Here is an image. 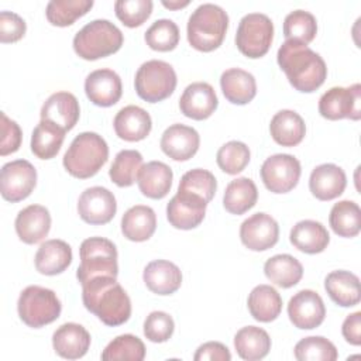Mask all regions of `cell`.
<instances>
[{"instance_id": "obj_1", "label": "cell", "mask_w": 361, "mask_h": 361, "mask_svg": "<svg viewBox=\"0 0 361 361\" xmlns=\"http://www.w3.org/2000/svg\"><path fill=\"white\" fill-rule=\"evenodd\" d=\"M82 300L106 326L124 324L131 316V300L114 276L100 275L83 282Z\"/></svg>"}, {"instance_id": "obj_2", "label": "cell", "mask_w": 361, "mask_h": 361, "mask_svg": "<svg viewBox=\"0 0 361 361\" xmlns=\"http://www.w3.org/2000/svg\"><path fill=\"white\" fill-rule=\"evenodd\" d=\"M276 59L289 83L302 93L317 90L326 80V62L305 44L286 39L279 47Z\"/></svg>"}, {"instance_id": "obj_3", "label": "cell", "mask_w": 361, "mask_h": 361, "mask_svg": "<svg viewBox=\"0 0 361 361\" xmlns=\"http://www.w3.org/2000/svg\"><path fill=\"white\" fill-rule=\"evenodd\" d=\"M109 147L102 135L92 131L80 133L73 138L63 155V166L78 179L94 176L107 162Z\"/></svg>"}, {"instance_id": "obj_4", "label": "cell", "mask_w": 361, "mask_h": 361, "mask_svg": "<svg viewBox=\"0 0 361 361\" xmlns=\"http://www.w3.org/2000/svg\"><path fill=\"white\" fill-rule=\"evenodd\" d=\"M228 16L217 4H200L188 20V41L192 48L210 52L217 49L226 37Z\"/></svg>"}, {"instance_id": "obj_5", "label": "cell", "mask_w": 361, "mask_h": 361, "mask_svg": "<svg viewBox=\"0 0 361 361\" xmlns=\"http://www.w3.org/2000/svg\"><path fill=\"white\" fill-rule=\"evenodd\" d=\"M124 42L123 32L109 20H93L73 37L76 55L86 61H96L116 54Z\"/></svg>"}, {"instance_id": "obj_6", "label": "cell", "mask_w": 361, "mask_h": 361, "mask_svg": "<svg viewBox=\"0 0 361 361\" xmlns=\"http://www.w3.org/2000/svg\"><path fill=\"white\" fill-rule=\"evenodd\" d=\"M80 265L76 271V278L80 285L94 276L107 275L117 278V248L103 237H90L82 241L79 248Z\"/></svg>"}, {"instance_id": "obj_7", "label": "cell", "mask_w": 361, "mask_h": 361, "mask_svg": "<svg viewBox=\"0 0 361 361\" xmlns=\"http://www.w3.org/2000/svg\"><path fill=\"white\" fill-rule=\"evenodd\" d=\"M17 310L23 323L28 327L39 329L59 317L62 305L52 289L31 285L20 293Z\"/></svg>"}, {"instance_id": "obj_8", "label": "cell", "mask_w": 361, "mask_h": 361, "mask_svg": "<svg viewBox=\"0 0 361 361\" xmlns=\"http://www.w3.org/2000/svg\"><path fill=\"white\" fill-rule=\"evenodd\" d=\"M134 85L137 94L142 100L158 103L173 93L176 87V73L168 62L151 59L138 68Z\"/></svg>"}, {"instance_id": "obj_9", "label": "cell", "mask_w": 361, "mask_h": 361, "mask_svg": "<svg viewBox=\"0 0 361 361\" xmlns=\"http://www.w3.org/2000/svg\"><path fill=\"white\" fill-rule=\"evenodd\" d=\"M272 39L274 24L267 14L250 13L240 20L235 45L243 55L251 59L264 56L269 51Z\"/></svg>"}, {"instance_id": "obj_10", "label": "cell", "mask_w": 361, "mask_h": 361, "mask_svg": "<svg viewBox=\"0 0 361 361\" xmlns=\"http://www.w3.org/2000/svg\"><path fill=\"white\" fill-rule=\"evenodd\" d=\"M300 162L289 154H275L268 157L261 165V179L272 193H288L299 182Z\"/></svg>"}, {"instance_id": "obj_11", "label": "cell", "mask_w": 361, "mask_h": 361, "mask_svg": "<svg viewBox=\"0 0 361 361\" xmlns=\"http://www.w3.org/2000/svg\"><path fill=\"white\" fill-rule=\"evenodd\" d=\"M361 86L354 83L350 87L334 86L324 92L319 100V113L327 120L361 117Z\"/></svg>"}, {"instance_id": "obj_12", "label": "cell", "mask_w": 361, "mask_h": 361, "mask_svg": "<svg viewBox=\"0 0 361 361\" xmlns=\"http://www.w3.org/2000/svg\"><path fill=\"white\" fill-rule=\"evenodd\" d=\"M37 185V169L27 159L7 162L0 173V192L3 199L16 203L31 195Z\"/></svg>"}, {"instance_id": "obj_13", "label": "cell", "mask_w": 361, "mask_h": 361, "mask_svg": "<svg viewBox=\"0 0 361 361\" xmlns=\"http://www.w3.org/2000/svg\"><path fill=\"white\" fill-rule=\"evenodd\" d=\"M288 316L295 327L312 330L323 323L326 317V306L317 292L302 289L289 299Z\"/></svg>"}, {"instance_id": "obj_14", "label": "cell", "mask_w": 361, "mask_h": 361, "mask_svg": "<svg viewBox=\"0 0 361 361\" xmlns=\"http://www.w3.org/2000/svg\"><path fill=\"white\" fill-rule=\"evenodd\" d=\"M117 212L114 195L103 186H92L82 192L78 200V213L85 223L106 224Z\"/></svg>"}, {"instance_id": "obj_15", "label": "cell", "mask_w": 361, "mask_h": 361, "mask_svg": "<svg viewBox=\"0 0 361 361\" xmlns=\"http://www.w3.org/2000/svg\"><path fill=\"white\" fill-rule=\"evenodd\" d=\"M206 206L207 202L202 197L178 190L166 204V219L175 228L192 230L203 221Z\"/></svg>"}, {"instance_id": "obj_16", "label": "cell", "mask_w": 361, "mask_h": 361, "mask_svg": "<svg viewBox=\"0 0 361 361\" xmlns=\"http://www.w3.org/2000/svg\"><path fill=\"white\" fill-rule=\"evenodd\" d=\"M240 238L248 250L265 251L278 243L279 226L269 214L255 213L241 223Z\"/></svg>"}, {"instance_id": "obj_17", "label": "cell", "mask_w": 361, "mask_h": 361, "mask_svg": "<svg viewBox=\"0 0 361 361\" xmlns=\"http://www.w3.org/2000/svg\"><path fill=\"white\" fill-rule=\"evenodd\" d=\"M219 106L216 92L206 82H193L183 90L179 99L180 113L192 120L209 118Z\"/></svg>"}, {"instance_id": "obj_18", "label": "cell", "mask_w": 361, "mask_h": 361, "mask_svg": "<svg viewBox=\"0 0 361 361\" xmlns=\"http://www.w3.org/2000/svg\"><path fill=\"white\" fill-rule=\"evenodd\" d=\"M85 93L93 104L110 107L116 104L123 94L121 79L111 69L93 71L86 76Z\"/></svg>"}, {"instance_id": "obj_19", "label": "cell", "mask_w": 361, "mask_h": 361, "mask_svg": "<svg viewBox=\"0 0 361 361\" xmlns=\"http://www.w3.org/2000/svg\"><path fill=\"white\" fill-rule=\"evenodd\" d=\"M159 145L164 154L173 161H188L197 152L200 137L193 127L176 123L162 133Z\"/></svg>"}, {"instance_id": "obj_20", "label": "cell", "mask_w": 361, "mask_h": 361, "mask_svg": "<svg viewBox=\"0 0 361 361\" xmlns=\"http://www.w3.org/2000/svg\"><path fill=\"white\" fill-rule=\"evenodd\" d=\"M16 233L25 244L42 241L51 230V214L41 204H30L18 212L16 217Z\"/></svg>"}, {"instance_id": "obj_21", "label": "cell", "mask_w": 361, "mask_h": 361, "mask_svg": "<svg viewBox=\"0 0 361 361\" xmlns=\"http://www.w3.org/2000/svg\"><path fill=\"white\" fill-rule=\"evenodd\" d=\"M52 347L59 357L78 360L87 353L90 347V334L78 323H65L54 331Z\"/></svg>"}, {"instance_id": "obj_22", "label": "cell", "mask_w": 361, "mask_h": 361, "mask_svg": "<svg viewBox=\"0 0 361 361\" xmlns=\"http://www.w3.org/2000/svg\"><path fill=\"white\" fill-rule=\"evenodd\" d=\"M347 185L344 171L334 164H322L316 166L309 178V189L312 195L323 202L338 197Z\"/></svg>"}, {"instance_id": "obj_23", "label": "cell", "mask_w": 361, "mask_h": 361, "mask_svg": "<svg viewBox=\"0 0 361 361\" xmlns=\"http://www.w3.org/2000/svg\"><path fill=\"white\" fill-rule=\"evenodd\" d=\"M113 127L118 138L130 142L144 140L152 128L151 116L140 106H126L116 114Z\"/></svg>"}, {"instance_id": "obj_24", "label": "cell", "mask_w": 361, "mask_h": 361, "mask_svg": "<svg viewBox=\"0 0 361 361\" xmlns=\"http://www.w3.org/2000/svg\"><path fill=\"white\" fill-rule=\"evenodd\" d=\"M142 279L145 286L157 295L165 296L175 293L182 283V272L171 261L155 259L144 268Z\"/></svg>"}, {"instance_id": "obj_25", "label": "cell", "mask_w": 361, "mask_h": 361, "mask_svg": "<svg viewBox=\"0 0 361 361\" xmlns=\"http://www.w3.org/2000/svg\"><path fill=\"white\" fill-rule=\"evenodd\" d=\"M79 116V102L69 92H56L51 94L41 107V120H49L65 131H69L76 126Z\"/></svg>"}, {"instance_id": "obj_26", "label": "cell", "mask_w": 361, "mask_h": 361, "mask_svg": "<svg viewBox=\"0 0 361 361\" xmlns=\"http://www.w3.org/2000/svg\"><path fill=\"white\" fill-rule=\"evenodd\" d=\"M35 268L42 275H58L72 262V248L63 240H47L42 243L34 258Z\"/></svg>"}, {"instance_id": "obj_27", "label": "cell", "mask_w": 361, "mask_h": 361, "mask_svg": "<svg viewBox=\"0 0 361 361\" xmlns=\"http://www.w3.org/2000/svg\"><path fill=\"white\" fill-rule=\"evenodd\" d=\"M172 178V169L166 164L161 161H151L141 166L137 183L144 196L149 199H162L171 190Z\"/></svg>"}, {"instance_id": "obj_28", "label": "cell", "mask_w": 361, "mask_h": 361, "mask_svg": "<svg viewBox=\"0 0 361 361\" xmlns=\"http://www.w3.org/2000/svg\"><path fill=\"white\" fill-rule=\"evenodd\" d=\"M220 87L224 97L233 104H247L257 94V82L252 73L240 69L230 68L220 76Z\"/></svg>"}, {"instance_id": "obj_29", "label": "cell", "mask_w": 361, "mask_h": 361, "mask_svg": "<svg viewBox=\"0 0 361 361\" xmlns=\"http://www.w3.org/2000/svg\"><path fill=\"white\" fill-rule=\"evenodd\" d=\"M324 289L330 299L341 307L355 306L361 299L360 279L350 271L340 269L327 274L324 279Z\"/></svg>"}, {"instance_id": "obj_30", "label": "cell", "mask_w": 361, "mask_h": 361, "mask_svg": "<svg viewBox=\"0 0 361 361\" xmlns=\"http://www.w3.org/2000/svg\"><path fill=\"white\" fill-rule=\"evenodd\" d=\"M289 240L292 245L302 252L319 254L327 248L330 235L322 223L316 220H302L292 227Z\"/></svg>"}, {"instance_id": "obj_31", "label": "cell", "mask_w": 361, "mask_h": 361, "mask_svg": "<svg viewBox=\"0 0 361 361\" xmlns=\"http://www.w3.org/2000/svg\"><path fill=\"white\" fill-rule=\"evenodd\" d=\"M157 228V216L149 206L135 204L130 207L121 217L123 235L135 243L147 241Z\"/></svg>"}, {"instance_id": "obj_32", "label": "cell", "mask_w": 361, "mask_h": 361, "mask_svg": "<svg viewBox=\"0 0 361 361\" xmlns=\"http://www.w3.org/2000/svg\"><path fill=\"white\" fill-rule=\"evenodd\" d=\"M272 140L282 147H295L302 142L306 134L303 118L293 110H279L269 124Z\"/></svg>"}, {"instance_id": "obj_33", "label": "cell", "mask_w": 361, "mask_h": 361, "mask_svg": "<svg viewBox=\"0 0 361 361\" xmlns=\"http://www.w3.org/2000/svg\"><path fill=\"white\" fill-rule=\"evenodd\" d=\"M247 305L255 320L269 323L281 314L282 298L271 285H258L250 292Z\"/></svg>"}, {"instance_id": "obj_34", "label": "cell", "mask_w": 361, "mask_h": 361, "mask_svg": "<svg viewBox=\"0 0 361 361\" xmlns=\"http://www.w3.org/2000/svg\"><path fill=\"white\" fill-rule=\"evenodd\" d=\"M234 347L240 358L257 361L267 357L271 350V338L268 333L257 326H245L234 336Z\"/></svg>"}, {"instance_id": "obj_35", "label": "cell", "mask_w": 361, "mask_h": 361, "mask_svg": "<svg viewBox=\"0 0 361 361\" xmlns=\"http://www.w3.org/2000/svg\"><path fill=\"white\" fill-rule=\"evenodd\" d=\"M66 131L49 120H41L31 135V151L39 159L54 158L65 140Z\"/></svg>"}, {"instance_id": "obj_36", "label": "cell", "mask_w": 361, "mask_h": 361, "mask_svg": "<svg viewBox=\"0 0 361 361\" xmlns=\"http://www.w3.org/2000/svg\"><path fill=\"white\" fill-rule=\"evenodd\" d=\"M265 276L279 288H292L303 276L302 264L289 254H276L264 265Z\"/></svg>"}, {"instance_id": "obj_37", "label": "cell", "mask_w": 361, "mask_h": 361, "mask_svg": "<svg viewBox=\"0 0 361 361\" xmlns=\"http://www.w3.org/2000/svg\"><path fill=\"white\" fill-rule=\"evenodd\" d=\"M258 199V190L252 179L241 176L231 180L224 190L223 206L231 214H243L252 209Z\"/></svg>"}, {"instance_id": "obj_38", "label": "cell", "mask_w": 361, "mask_h": 361, "mask_svg": "<svg viewBox=\"0 0 361 361\" xmlns=\"http://www.w3.org/2000/svg\"><path fill=\"white\" fill-rule=\"evenodd\" d=\"M329 223L331 230L345 238L358 235L361 230V210L353 200H340L330 210Z\"/></svg>"}, {"instance_id": "obj_39", "label": "cell", "mask_w": 361, "mask_h": 361, "mask_svg": "<svg viewBox=\"0 0 361 361\" xmlns=\"http://www.w3.org/2000/svg\"><path fill=\"white\" fill-rule=\"evenodd\" d=\"M93 7L92 0H51L47 4V20L56 27L72 25Z\"/></svg>"}, {"instance_id": "obj_40", "label": "cell", "mask_w": 361, "mask_h": 361, "mask_svg": "<svg viewBox=\"0 0 361 361\" xmlns=\"http://www.w3.org/2000/svg\"><path fill=\"white\" fill-rule=\"evenodd\" d=\"M142 166V155L135 149H123L120 151L110 169V179L120 188L131 186L138 176V172Z\"/></svg>"}, {"instance_id": "obj_41", "label": "cell", "mask_w": 361, "mask_h": 361, "mask_svg": "<svg viewBox=\"0 0 361 361\" xmlns=\"http://www.w3.org/2000/svg\"><path fill=\"white\" fill-rule=\"evenodd\" d=\"M145 358L144 343L133 334H121L113 338L102 353L103 361H142Z\"/></svg>"}, {"instance_id": "obj_42", "label": "cell", "mask_w": 361, "mask_h": 361, "mask_svg": "<svg viewBox=\"0 0 361 361\" xmlns=\"http://www.w3.org/2000/svg\"><path fill=\"white\" fill-rule=\"evenodd\" d=\"M317 32V21L314 16L305 10H295L283 20V35L286 39L307 45Z\"/></svg>"}, {"instance_id": "obj_43", "label": "cell", "mask_w": 361, "mask_h": 361, "mask_svg": "<svg viewBox=\"0 0 361 361\" xmlns=\"http://www.w3.org/2000/svg\"><path fill=\"white\" fill-rule=\"evenodd\" d=\"M293 354L299 361H336L338 357L336 345L322 336L302 338L296 343Z\"/></svg>"}, {"instance_id": "obj_44", "label": "cell", "mask_w": 361, "mask_h": 361, "mask_svg": "<svg viewBox=\"0 0 361 361\" xmlns=\"http://www.w3.org/2000/svg\"><path fill=\"white\" fill-rule=\"evenodd\" d=\"M144 39L151 49L168 52L175 49L179 42V28L172 20L161 18L145 31Z\"/></svg>"}, {"instance_id": "obj_45", "label": "cell", "mask_w": 361, "mask_h": 361, "mask_svg": "<svg viewBox=\"0 0 361 361\" xmlns=\"http://www.w3.org/2000/svg\"><path fill=\"white\" fill-rule=\"evenodd\" d=\"M217 189V180L210 171L196 168L190 169L180 178L178 190L196 195L207 203L213 199Z\"/></svg>"}, {"instance_id": "obj_46", "label": "cell", "mask_w": 361, "mask_h": 361, "mask_svg": "<svg viewBox=\"0 0 361 361\" xmlns=\"http://www.w3.org/2000/svg\"><path fill=\"white\" fill-rule=\"evenodd\" d=\"M250 157V148L244 142L228 141L219 148L216 161L223 172L228 175H237L248 165Z\"/></svg>"}, {"instance_id": "obj_47", "label": "cell", "mask_w": 361, "mask_h": 361, "mask_svg": "<svg viewBox=\"0 0 361 361\" xmlns=\"http://www.w3.org/2000/svg\"><path fill=\"white\" fill-rule=\"evenodd\" d=\"M151 0H118L114 3L117 18L130 28L142 25L152 13Z\"/></svg>"}, {"instance_id": "obj_48", "label": "cell", "mask_w": 361, "mask_h": 361, "mask_svg": "<svg viewBox=\"0 0 361 361\" xmlns=\"http://www.w3.org/2000/svg\"><path fill=\"white\" fill-rule=\"evenodd\" d=\"M175 330L172 316L166 312H151L144 322V336L152 343H165L171 338Z\"/></svg>"}, {"instance_id": "obj_49", "label": "cell", "mask_w": 361, "mask_h": 361, "mask_svg": "<svg viewBox=\"0 0 361 361\" xmlns=\"http://www.w3.org/2000/svg\"><path fill=\"white\" fill-rule=\"evenodd\" d=\"M1 141H0V155L6 157L8 154L16 152L23 140V133L20 126L8 118L4 111H1Z\"/></svg>"}, {"instance_id": "obj_50", "label": "cell", "mask_w": 361, "mask_h": 361, "mask_svg": "<svg viewBox=\"0 0 361 361\" xmlns=\"http://www.w3.org/2000/svg\"><path fill=\"white\" fill-rule=\"evenodd\" d=\"M25 21L13 11L0 13V41L3 44L16 42L25 34Z\"/></svg>"}, {"instance_id": "obj_51", "label": "cell", "mask_w": 361, "mask_h": 361, "mask_svg": "<svg viewBox=\"0 0 361 361\" xmlns=\"http://www.w3.org/2000/svg\"><path fill=\"white\" fill-rule=\"evenodd\" d=\"M195 361H230L231 354L228 348L219 341H207L196 350L193 355Z\"/></svg>"}, {"instance_id": "obj_52", "label": "cell", "mask_w": 361, "mask_h": 361, "mask_svg": "<svg viewBox=\"0 0 361 361\" xmlns=\"http://www.w3.org/2000/svg\"><path fill=\"white\" fill-rule=\"evenodd\" d=\"M341 333L347 343L353 345L361 344V312H354L344 319Z\"/></svg>"}, {"instance_id": "obj_53", "label": "cell", "mask_w": 361, "mask_h": 361, "mask_svg": "<svg viewBox=\"0 0 361 361\" xmlns=\"http://www.w3.org/2000/svg\"><path fill=\"white\" fill-rule=\"evenodd\" d=\"M189 4V0H178V1H166L164 0L162 1V6L169 8V10H178V8H182V7H186Z\"/></svg>"}]
</instances>
